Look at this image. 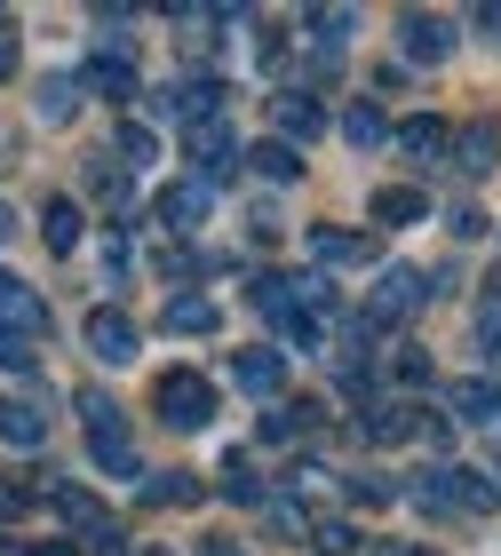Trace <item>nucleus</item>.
<instances>
[{
  "instance_id": "obj_1",
  "label": "nucleus",
  "mask_w": 501,
  "mask_h": 556,
  "mask_svg": "<svg viewBox=\"0 0 501 556\" xmlns=\"http://www.w3.org/2000/svg\"><path fill=\"white\" fill-rule=\"evenodd\" d=\"M152 406H160L167 429H208L215 421V382H208V374H191V366H167L160 390H152Z\"/></svg>"
},
{
  "instance_id": "obj_2",
  "label": "nucleus",
  "mask_w": 501,
  "mask_h": 556,
  "mask_svg": "<svg viewBox=\"0 0 501 556\" xmlns=\"http://www.w3.org/2000/svg\"><path fill=\"white\" fill-rule=\"evenodd\" d=\"M80 421H88L96 469H104V477H136V438H128V421H120L112 397H80Z\"/></svg>"
},
{
  "instance_id": "obj_3",
  "label": "nucleus",
  "mask_w": 501,
  "mask_h": 556,
  "mask_svg": "<svg viewBox=\"0 0 501 556\" xmlns=\"http://www.w3.org/2000/svg\"><path fill=\"white\" fill-rule=\"evenodd\" d=\"M184 151H191L199 184H223V175L239 167V136H231V119H223V112H208V119H191V128H184Z\"/></svg>"
},
{
  "instance_id": "obj_4",
  "label": "nucleus",
  "mask_w": 501,
  "mask_h": 556,
  "mask_svg": "<svg viewBox=\"0 0 501 556\" xmlns=\"http://www.w3.org/2000/svg\"><path fill=\"white\" fill-rule=\"evenodd\" d=\"M72 88L104 96V104H128V96H143L136 64H128V33H112V48H104V56H88V64H80V80H72Z\"/></svg>"
},
{
  "instance_id": "obj_5",
  "label": "nucleus",
  "mask_w": 501,
  "mask_h": 556,
  "mask_svg": "<svg viewBox=\"0 0 501 556\" xmlns=\"http://www.w3.org/2000/svg\"><path fill=\"white\" fill-rule=\"evenodd\" d=\"M398 56H406V64H446V56H454V24L430 16V9H406V16H398Z\"/></svg>"
},
{
  "instance_id": "obj_6",
  "label": "nucleus",
  "mask_w": 501,
  "mask_h": 556,
  "mask_svg": "<svg viewBox=\"0 0 501 556\" xmlns=\"http://www.w3.org/2000/svg\"><path fill=\"white\" fill-rule=\"evenodd\" d=\"M422 294H430V278H422V270H383V287H374V302H366V326L383 334V326L414 318V311H422Z\"/></svg>"
},
{
  "instance_id": "obj_7",
  "label": "nucleus",
  "mask_w": 501,
  "mask_h": 556,
  "mask_svg": "<svg viewBox=\"0 0 501 556\" xmlns=\"http://www.w3.org/2000/svg\"><path fill=\"white\" fill-rule=\"evenodd\" d=\"M88 350H96L104 366H128L136 350H143V326H136L128 311H112V302H104V311H88Z\"/></svg>"
},
{
  "instance_id": "obj_8",
  "label": "nucleus",
  "mask_w": 501,
  "mask_h": 556,
  "mask_svg": "<svg viewBox=\"0 0 501 556\" xmlns=\"http://www.w3.org/2000/svg\"><path fill=\"white\" fill-rule=\"evenodd\" d=\"M48 334V302L33 294V287H16V278H9V287H0V342H40Z\"/></svg>"
},
{
  "instance_id": "obj_9",
  "label": "nucleus",
  "mask_w": 501,
  "mask_h": 556,
  "mask_svg": "<svg viewBox=\"0 0 501 556\" xmlns=\"http://www.w3.org/2000/svg\"><path fill=\"white\" fill-rule=\"evenodd\" d=\"M318 128H327V112H318L303 88H279V96H271V136H279V143L303 151V136H318Z\"/></svg>"
},
{
  "instance_id": "obj_10",
  "label": "nucleus",
  "mask_w": 501,
  "mask_h": 556,
  "mask_svg": "<svg viewBox=\"0 0 501 556\" xmlns=\"http://www.w3.org/2000/svg\"><path fill=\"white\" fill-rule=\"evenodd\" d=\"M366 215L383 223V231H414V223L430 215V191H422V184H383L366 199Z\"/></svg>"
},
{
  "instance_id": "obj_11",
  "label": "nucleus",
  "mask_w": 501,
  "mask_h": 556,
  "mask_svg": "<svg viewBox=\"0 0 501 556\" xmlns=\"http://www.w3.org/2000/svg\"><path fill=\"white\" fill-rule=\"evenodd\" d=\"M446 151H454L462 175H493V167H501V128H493V119H469V128H454V143H446Z\"/></svg>"
},
{
  "instance_id": "obj_12",
  "label": "nucleus",
  "mask_w": 501,
  "mask_h": 556,
  "mask_svg": "<svg viewBox=\"0 0 501 556\" xmlns=\"http://www.w3.org/2000/svg\"><path fill=\"white\" fill-rule=\"evenodd\" d=\"M152 207H160V223H175V231H199V223L215 215V191L191 175V184H167V191L152 199Z\"/></svg>"
},
{
  "instance_id": "obj_13",
  "label": "nucleus",
  "mask_w": 501,
  "mask_h": 556,
  "mask_svg": "<svg viewBox=\"0 0 501 556\" xmlns=\"http://www.w3.org/2000/svg\"><path fill=\"white\" fill-rule=\"evenodd\" d=\"M390 143H398V151H406V160H414V167H430V160H438V151H446V143H454V128H446V119H430V112H414V119H398V128H390Z\"/></svg>"
},
{
  "instance_id": "obj_14",
  "label": "nucleus",
  "mask_w": 501,
  "mask_h": 556,
  "mask_svg": "<svg viewBox=\"0 0 501 556\" xmlns=\"http://www.w3.org/2000/svg\"><path fill=\"white\" fill-rule=\"evenodd\" d=\"M231 374H239L255 397H279V390H287V350H271V342H263V350H239Z\"/></svg>"
},
{
  "instance_id": "obj_15",
  "label": "nucleus",
  "mask_w": 501,
  "mask_h": 556,
  "mask_svg": "<svg viewBox=\"0 0 501 556\" xmlns=\"http://www.w3.org/2000/svg\"><path fill=\"white\" fill-rule=\"evenodd\" d=\"M48 501H57V509H64V525H72V533H112V509H104V501H96L88 485H48Z\"/></svg>"
},
{
  "instance_id": "obj_16",
  "label": "nucleus",
  "mask_w": 501,
  "mask_h": 556,
  "mask_svg": "<svg viewBox=\"0 0 501 556\" xmlns=\"http://www.w3.org/2000/svg\"><path fill=\"white\" fill-rule=\"evenodd\" d=\"M446 501L469 509V517H493V509H501V485H493L486 469H446Z\"/></svg>"
},
{
  "instance_id": "obj_17",
  "label": "nucleus",
  "mask_w": 501,
  "mask_h": 556,
  "mask_svg": "<svg viewBox=\"0 0 501 556\" xmlns=\"http://www.w3.org/2000/svg\"><path fill=\"white\" fill-rule=\"evenodd\" d=\"M40 239H48V255H80V199H48Z\"/></svg>"
},
{
  "instance_id": "obj_18",
  "label": "nucleus",
  "mask_w": 501,
  "mask_h": 556,
  "mask_svg": "<svg viewBox=\"0 0 501 556\" xmlns=\"http://www.w3.org/2000/svg\"><path fill=\"white\" fill-rule=\"evenodd\" d=\"M311 255L327 270H350V263H374V239L366 231H311Z\"/></svg>"
},
{
  "instance_id": "obj_19",
  "label": "nucleus",
  "mask_w": 501,
  "mask_h": 556,
  "mask_svg": "<svg viewBox=\"0 0 501 556\" xmlns=\"http://www.w3.org/2000/svg\"><path fill=\"white\" fill-rule=\"evenodd\" d=\"M454 414H462L469 429H493V421H501V382H486V374H469V382L454 390Z\"/></svg>"
},
{
  "instance_id": "obj_20",
  "label": "nucleus",
  "mask_w": 501,
  "mask_h": 556,
  "mask_svg": "<svg viewBox=\"0 0 501 556\" xmlns=\"http://www.w3.org/2000/svg\"><path fill=\"white\" fill-rule=\"evenodd\" d=\"M311 421H318V397H287V406L263 414V445H295Z\"/></svg>"
},
{
  "instance_id": "obj_21",
  "label": "nucleus",
  "mask_w": 501,
  "mask_h": 556,
  "mask_svg": "<svg viewBox=\"0 0 501 556\" xmlns=\"http://www.w3.org/2000/svg\"><path fill=\"white\" fill-rule=\"evenodd\" d=\"M239 160H255V175H271V184H303V151L279 143V136L255 143V151H239Z\"/></svg>"
},
{
  "instance_id": "obj_22",
  "label": "nucleus",
  "mask_w": 501,
  "mask_h": 556,
  "mask_svg": "<svg viewBox=\"0 0 501 556\" xmlns=\"http://www.w3.org/2000/svg\"><path fill=\"white\" fill-rule=\"evenodd\" d=\"M160 326H167V334H215V302L208 294H175L160 311Z\"/></svg>"
},
{
  "instance_id": "obj_23",
  "label": "nucleus",
  "mask_w": 501,
  "mask_h": 556,
  "mask_svg": "<svg viewBox=\"0 0 501 556\" xmlns=\"http://www.w3.org/2000/svg\"><path fill=\"white\" fill-rule=\"evenodd\" d=\"M0 438H9V445H40L48 438V414L24 406V397H0Z\"/></svg>"
},
{
  "instance_id": "obj_24",
  "label": "nucleus",
  "mask_w": 501,
  "mask_h": 556,
  "mask_svg": "<svg viewBox=\"0 0 501 556\" xmlns=\"http://www.w3.org/2000/svg\"><path fill=\"white\" fill-rule=\"evenodd\" d=\"M359 525H350V517H311V548H327V556H359Z\"/></svg>"
},
{
  "instance_id": "obj_25",
  "label": "nucleus",
  "mask_w": 501,
  "mask_h": 556,
  "mask_svg": "<svg viewBox=\"0 0 501 556\" xmlns=\"http://www.w3.org/2000/svg\"><path fill=\"white\" fill-rule=\"evenodd\" d=\"M342 136L359 143V151H374V143H390V119L374 112V104H350V112H342Z\"/></svg>"
},
{
  "instance_id": "obj_26",
  "label": "nucleus",
  "mask_w": 501,
  "mask_h": 556,
  "mask_svg": "<svg viewBox=\"0 0 501 556\" xmlns=\"http://www.w3.org/2000/svg\"><path fill=\"white\" fill-rule=\"evenodd\" d=\"M120 160H128V167H152V160H160V136L143 128V119H128V128H120Z\"/></svg>"
},
{
  "instance_id": "obj_27",
  "label": "nucleus",
  "mask_w": 501,
  "mask_h": 556,
  "mask_svg": "<svg viewBox=\"0 0 501 556\" xmlns=\"http://www.w3.org/2000/svg\"><path fill=\"white\" fill-rule=\"evenodd\" d=\"M390 374H398V382H406V390H422V382H430V350L398 342V350H390Z\"/></svg>"
},
{
  "instance_id": "obj_28",
  "label": "nucleus",
  "mask_w": 501,
  "mask_h": 556,
  "mask_svg": "<svg viewBox=\"0 0 501 556\" xmlns=\"http://www.w3.org/2000/svg\"><path fill=\"white\" fill-rule=\"evenodd\" d=\"M223 493H231V501H263V477L247 469V453H231V462H223Z\"/></svg>"
},
{
  "instance_id": "obj_29",
  "label": "nucleus",
  "mask_w": 501,
  "mask_h": 556,
  "mask_svg": "<svg viewBox=\"0 0 501 556\" xmlns=\"http://www.w3.org/2000/svg\"><path fill=\"white\" fill-rule=\"evenodd\" d=\"M72 96H80L72 80H40V119H48V128H64V119H72Z\"/></svg>"
},
{
  "instance_id": "obj_30",
  "label": "nucleus",
  "mask_w": 501,
  "mask_h": 556,
  "mask_svg": "<svg viewBox=\"0 0 501 556\" xmlns=\"http://www.w3.org/2000/svg\"><path fill=\"white\" fill-rule=\"evenodd\" d=\"M33 501H40V485H33V477H0V525H9V517H24Z\"/></svg>"
},
{
  "instance_id": "obj_31",
  "label": "nucleus",
  "mask_w": 501,
  "mask_h": 556,
  "mask_svg": "<svg viewBox=\"0 0 501 556\" xmlns=\"http://www.w3.org/2000/svg\"><path fill=\"white\" fill-rule=\"evenodd\" d=\"M311 33H318V48H342L350 40V9H311Z\"/></svg>"
},
{
  "instance_id": "obj_32",
  "label": "nucleus",
  "mask_w": 501,
  "mask_h": 556,
  "mask_svg": "<svg viewBox=\"0 0 501 556\" xmlns=\"http://www.w3.org/2000/svg\"><path fill=\"white\" fill-rule=\"evenodd\" d=\"M271 525H279L287 541H311V509L303 501H271Z\"/></svg>"
},
{
  "instance_id": "obj_33",
  "label": "nucleus",
  "mask_w": 501,
  "mask_h": 556,
  "mask_svg": "<svg viewBox=\"0 0 501 556\" xmlns=\"http://www.w3.org/2000/svg\"><path fill=\"white\" fill-rule=\"evenodd\" d=\"M454 231H462V239H486V231H493V215L478 207V199H462V207H454Z\"/></svg>"
},
{
  "instance_id": "obj_34",
  "label": "nucleus",
  "mask_w": 501,
  "mask_h": 556,
  "mask_svg": "<svg viewBox=\"0 0 501 556\" xmlns=\"http://www.w3.org/2000/svg\"><path fill=\"white\" fill-rule=\"evenodd\" d=\"M16 72H24V40H16V33H0V88H9Z\"/></svg>"
},
{
  "instance_id": "obj_35",
  "label": "nucleus",
  "mask_w": 501,
  "mask_h": 556,
  "mask_svg": "<svg viewBox=\"0 0 501 556\" xmlns=\"http://www.w3.org/2000/svg\"><path fill=\"white\" fill-rule=\"evenodd\" d=\"M96 199H104V207H120V199H128V191H120V167H96Z\"/></svg>"
},
{
  "instance_id": "obj_36",
  "label": "nucleus",
  "mask_w": 501,
  "mask_h": 556,
  "mask_svg": "<svg viewBox=\"0 0 501 556\" xmlns=\"http://www.w3.org/2000/svg\"><path fill=\"white\" fill-rule=\"evenodd\" d=\"M469 24H478V33H493V40H501V0H493V9H478Z\"/></svg>"
},
{
  "instance_id": "obj_37",
  "label": "nucleus",
  "mask_w": 501,
  "mask_h": 556,
  "mask_svg": "<svg viewBox=\"0 0 501 556\" xmlns=\"http://www.w3.org/2000/svg\"><path fill=\"white\" fill-rule=\"evenodd\" d=\"M24 556H80L72 541H40V548H24Z\"/></svg>"
},
{
  "instance_id": "obj_38",
  "label": "nucleus",
  "mask_w": 501,
  "mask_h": 556,
  "mask_svg": "<svg viewBox=\"0 0 501 556\" xmlns=\"http://www.w3.org/2000/svg\"><path fill=\"white\" fill-rule=\"evenodd\" d=\"M88 556H120V533H96V541H88Z\"/></svg>"
},
{
  "instance_id": "obj_39",
  "label": "nucleus",
  "mask_w": 501,
  "mask_h": 556,
  "mask_svg": "<svg viewBox=\"0 0 501 556\" xmlns=\"http://www.w3.org/2000/svg\"><path fill=\"white\" fill-rule=\"evenodd\" d=\"M199 556H239V541H208V548H199Z\"/></svg>"
},
{
  "instance_id": "obj_40",
  "label": "nucleus",
  "mask_w": 501,
  "mask_h": 556,
  "mask_svg": "<svg viewBox=\"0 0 501 556\" xmlns=\"http://www.w3.org/2000/svg\"><path fill=\"white\" fill-rule=\"evenodd\" d=\"M486 382H501V326H493V374H486Z\"/></svg>"
},
{
  "instance_id": "obj_41",
  "label": "nucleus",
  "mask_w": 501,
  "mask_h": 556,
  "mask_svg": "<svg viewBox=\"0 0 501 556\" xmlns=\"http://www.w3.org/2000/svg\"><path fill=\"white\" fill-rule=\"evenodd\" d=\"M16 231V215H9V199H0V239H9Z\"/></svg>"
},
{
  "instance_id": "obj_42",
  "label": "nucleus",
  "mask_w": 501,
  "mask_h": 556,
  "mask_svg": "<svg viewBox=\"0 0 501 556\" xmlns=\"http://www.w3.org/2000/svg\"><path fill=\"white\" fill-rule=\"evenodd\" d=\"M136 556H175V548H160V541H143V548H136Z\"/></svg>"
},
{
  "instance_id": "obj_43",
  "label": "nucleus",
  "mask_w": 501,
  "mask_h": 556,
  "mask_svg": "<svg viewBox=\"0 0 501 556\" xmlns=\"http://www.w3.org/2000/svg\"><path fill=\"white\" fill-rule=\"evenodd\" d=\"M383 556H430V548H383Z\"/></svg>"
},
{
  "instance_id": "obj_44",
  "label": "nucleus",
  "mask_w": 501,
  "mask_h": 556,
  "mask_svg": "<svg viewBox=\"0 0 501 556\" xmlns=\"http://www.w3.org/2000/svg\"><path fill=\"white\" fill-rule=\"evenodd\" d=\"M0 287H9V270H0Z\"/></svg>"
}]
</instances>
